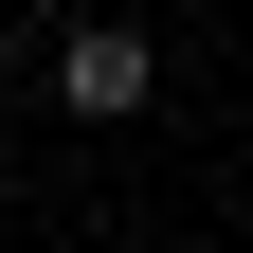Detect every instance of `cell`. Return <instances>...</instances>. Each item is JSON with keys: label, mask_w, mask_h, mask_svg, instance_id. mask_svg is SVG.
Here are the masks:
<instances>
[{"label": "cell", "mask_w": 253, "mask_h": 253, "mask_svg": "<svg viewBox=\"0 0 253 253\" xmlns=\"http://www.w3.org/2000/svg\"><path fill=\"white\" fill-rule=\"evenodd\" d=\"M145 90H163V54H145V18H73V37H54V109H73V126H126Z\"/></svg>", "instance_id": "1"}]
</instances>
